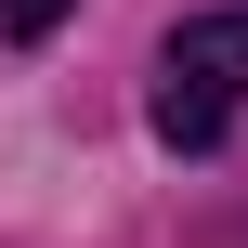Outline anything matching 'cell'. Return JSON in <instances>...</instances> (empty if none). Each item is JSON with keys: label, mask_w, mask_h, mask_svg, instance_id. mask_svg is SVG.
Listing matches in <instances>:
<instances>
[{"label": "cell", "mask_w": 248, "mask_h": 248, "mask_svg": "<svg viewBox=\"0 0 248 248\" xmlns=\"http://www.w3.org/2000/svg\"><path fill=\"white\" fill-rule=\"evenodd\" d=\"M144 118H157V144H183V157H209V144L235 131L248 118V13H183V26L157 39Z\"/></svg>", "instance_id": "cell-1"}, {"label": "cell", "mask_w": 248, "mask_h": 248, "mask_svg": "<svg viewBox=\"0 0 248 248\" xmlns=\"http://www.w3.org/2000/svg\"><path fill=\"white\" fill-rule=\"evenodd\" d=\"M65 13H78V0H0V39H52Z\"/></svg>", "instance_id": "cell-2"}]
</instances>
